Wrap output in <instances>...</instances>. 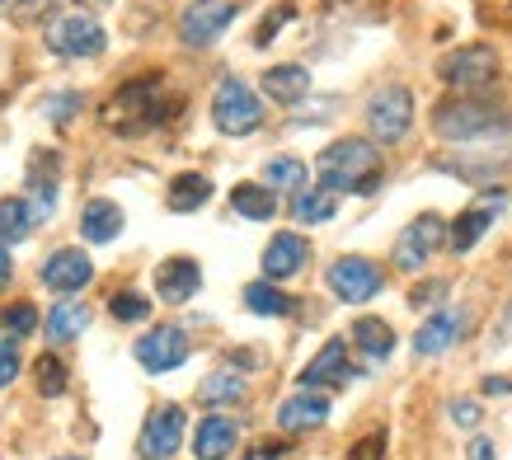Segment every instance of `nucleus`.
<instances>
[{"label": "nucleus", "mask_w": 512, "mask_h": 460, "mask_svg": "<svg viewBox=\"0 0 512 460\" xmlns=\"http://www.w3.org/2000/svg\"><path fill=\"white\" fill-rule=\"evenodd\" d=\"M33 216H29V202L19 198H0V245H19L29 235Z\"/></svg>", "instance_id": "7c9ffc66"}, {"label": "nucleus", "mask_w": 512, "mask_h": 460, "mask_svg": "<svg viewBox=\"0 0 512 460\" xmlns=\"http://www.w3.org/2000/svg\"><path fill=\"white\" fill-rule=\"evenodd\" d=\"M334 212H339V193H329V188H301L292 198V216L301 226H325Z\"/></svg>", "instance_id": "a878e982"}, {"label": "nucleus", "mask_w": 512, "mask_h": 460, "mask_svg": "<svg viewBox=\"0 0 512 460\" xmlns=\"http://www.w3.org/2000/svg\"><path fill=\"white\" fill-rule=\"evenodd\" d=\"M85 5H109V0H85Z\"/></svg>", "instance_id": "49530a36"}, {"label": "nucleus", "mask_w": 512, "mask_h": 460, "mask_svg": "<svg viewBox=\"0 0 512 460\" xmlns=\"http://www.w3.org/2000/svg\"><path fill=\"white\" fill-rule=\"evenodd\" d=\"M85 324H90V310L80 306V301H71V296L57 301V306L43 315V329H47L52 343H71V338H80L85 334Z\"/></svg>", "instance_id": "5701e85b"}, {"label": "nucleus", "mask_w": 512, "mask_h": 460, "mask_svg": "<svg viewBox=\"0 0 512 460\" xmlns=\"http://www.w3.org/2000/svg\"><path fill=\"white\" fill-rule=\"evenodd\" d=\"M0 5H5V0H0Z\"/></svg>", "instance_id": "de8ad7c7"}, {"label": "nucleus", "mask_w": 512, "mask_h": 460, "mask_svg": "<svg viewBox=\"0 0 512 460\" xmlns=\"http://www.w3.org/2000/svg\"><path fill=\"white\" fill-rule=\"evenodd\" d=\"M437 71H442V80L456 85V90H480V85H489V80L498 76V57L489 47H461V52L442 57Z\"/></svg>", "instance_id": "ddd939ff"}, {"label": "nucleus", "mask_w": 512, "mask_h": 460, "mask_svg": "<svg viewBox=\"0 0 512 460\" xmlns=\"http://www.w3.org/2000/svg\"><path fill=\"white\" fill-rule=\"evenodd\" d=\"M47 47L57 52V57H99L104 47H109V33L99 29V19L94 15H62L47 24Z\"/></svg>", "instance_id": "0eeeda50"}, {"label": "nucleus", "mask_w": 512, "mask_h": 460, "mask_svg": "<svg viewBox=\"0 0 512 460\" xmlns=\"http://www.w3.org/2000/svg\"><path fill=\"white\" fill-rule=\"evenodd\" d=\"M329 292L348 301V306H362V301H372L386 282H381V268L372 259H362V254H343V259L329 263Z\"/></svg>", "instance_id": "6e6552de"}, {"label": "nucleus", "mask_w": 512, "mask_h": 460, "mask_svg": "<svg viewBox=\"0 0 512 460\" xmlns=\"http://www.w3.org/2000/svg\"><path fill=\"white\" fill-rule=\"evenodd\" d=\"M235 15H240V10H235V0H193L184 15H179V38H184L188 47L217 43L221 33L231 29Z\"/></svg>", "instance_id": "9b49d317"}, {"label": "nucleus", "mask_w": 512, "mask_h": 460, "mask_svg": "<svg viewBox=\"0 0 512 460\" xmlns=\"http://www.w3.org/2000/svg\"><path fill=\"white\" fill-rule=\"evenodd\" d=\"M315 179L329 193H372L381 184V151L367 137H339L315 155Z\"/></svg>", "instance_id": "f257e3e1"}, {"label": "nucleus", "mask_w": 512, "mask_h": 460, "mask_svg": "<svg viewBox=\"0 0 512 460\" xmlns=\"http://www.w3.org/2000/svg\"><path fill=\"white\" fill-rule=\"evenodd\" d=\"M442 296H447V282H428V287H414L409 301H414V306H433V301H442Z\"/></svg>", "instance_id": "a19ab883"}, {"label": "nucleus", "mask_w": 512, "mask_h": 460, "mask_svg": "<svg viewBox=\"0 0 512 460\" xmlns=\"http://www.w3.org/2000/svg\"><path fill=\"white\" fill-rule=\"evenodd\" d=\"M264 94L282 108L301 104V99L311 94V71H306V66H268L264 71Z\"/></svg>", "instance_id": "412c9836"}, {"label": "nucleus", "mask_w": 512, "mask_h": 460, "mask_svg": "<svg viewBox=\"0 0 512 460\" xmlns=\"http://www.w3.org/2000/svg\"><path fill=\"white\" fill-rule=\"evenodd\" d=\"M80 104V94H57V99H52V104H47V113H52V118H57V123H62V118H66V113H71V108H76Z\"/></svg>", "instance_id": "79ce46f5"}, {"label": "nucleus", "mask_w": 512, "mask_h": 460, "mask_svg": "<svg viewBox=\"0 0 512 460\" xmlns=\"http://www.w3.org/2000/svg\"><path fill=\"white\" fill-rule=\"evenodd\" d=\"M292 15H296L292 5H278V10H273V15H268V24H264V29L254 33V43L264 47V43H268V38H273V33H278V29H282V24H287V19H292Z\"/></svg>", "instance_id": "58836bf2"}, {"label": "nucleus", "mask_w": 512, "mask_h": 460, "mask_svg": "<svg viewBox=\"0 0 512 460\" xmlns=\"http://www.w3.org/2000/svg\"><path fill=\"white\" fill-rule=\"evenodd\" d=\"M62 460H66V456H62Z\"/></svg>", "instance_id": "09e8293b"}, {"label": "nucleus", "mask_w": 512, "mask_h": 460, "mask_svg": "<svg viewBox=\"0 0 512 460\" xmlns=\"http://www.w3.org/2000/svg\"><path fill=\"white\" fill-rule=\"evenodd\" d=\"M381 451H386V432H367V437L348 451V460H381Z\"/></svg>", "instance_id": "c9c22d12"}, {"label": "nucleus", "mask_w": 512, "mask_h": 460, "mask_svg": "<svg viewBox=\"0 0 512 460\" xmlns=\"http://www.w3.org/2000/svg\"><path fill=\"white\" fill-rule=\"evenodd\" d=\"M118 230H123L118 202H109V198L85 202V212H80V235H85L90 245H109V240H118Z\"/></svg>", "instance_id": "4be33fe9"}, {"label": "nucleus", "mask_w": 512, "mask_h": 460, "mask_svg": "<svg viewBox=\"0 0 512 460\" xmlns=\"http://www.w3.org/2000/svg\"><path fill=\"white\" fill-rule=\"evenodd\" d=\"M306 240L296 235V230H282V235H273L264 249V277H273V282H282V277H292L306 268Z\"/></svg>", "instance_id": "aec40b11"}, {"label": "nucleus", "mask_w": 512, "mask_h": 460, "mask_svg": "<svg viewBox=\"0 0 512 460\" xmlns=\"http://www.w3.org/2000/svg\"><path fill=\"white\" fill-rule=\"evenodd\" d=\"M52 5H57V0H19V5H15V24H33V19L47 15Z\"/></svg>", "instance_id": "ea45409f"}, {"label": "nucleus", "mask_w": 512, "mask_h": 460, "mask_svg": "<svg viewBox=\"0 0 512 460\" xmlns=\"http://www.w3.org/2000/svg\"><path fill=\"white\" fill-rule=\"evenodd\" d=\"M212 198V179L207 174H174V184H170V212H198L202 202Z\"/></svg>", "instance_id": "bb28decb"}, {"label": "nucleus", "mask_w": 512, "mask_h": 460, "mask_svg": "<svg viewBox=\"0 0 512 460\" xmlns=\"http://www.w3.org/2000/svg\"><path fill=\"white\" fill-rule=\"evenodd\" d=\"M451 423L456 428H480V404L475 399H451Z\"/></svg>", "instance_id": "e433bc0d"}, {"label": "nucleus", "mask_w": 512, "mask_h": 460, "mask_svg": "<svg viewBox=\"0 0 512 460\" xmlns=\"http://www.w3.org/2000/svg\"><path fill=\"white\" fill-rule=\"evenodd\" d=\"M442 245H447V221H442L437 212H423L400 230V240H395V249H390V259H395L400 273H419L423 263L433 259Z\"/></svg>", "instance_id": "39448f33"}, {"label": "nucleus", "mask_w": 512, "mask_h": 460, "mask_svg": "<svg viewBox=\"0 0 512 460\" xmlns=\"http://www.w3.org/2000/svg\"><path fill=\"white\" fill-rule=\"evenodd\" d=\"M264 184L273 188V193H301V188H306V165L292 160V155H278V160L264 165Z\"/></svg>", "instance_id": "c756f323"}, {"label": "nucleus", "mask_w": 512, "mask_h": 460, "mask_svg": "<svg viewBox=\"0 0 512 460\" xmlns=\"http://www.w3.org/2000/svg\"><path fill=\"white\" fill-rule=\"evenodd\" d=\"M240 395H245V376H240V371H231V367L212 371V376L198 385V399L207 404V409H217V404H235Z\"/></svg>", "instance_id": "cd10ccee"}, {"label": "nucleus", "mask_w": 512, "mask_h": 460, "mask_svg": "<svg viewBox=\"0 0 512 460\" xmlns=\"http://www.w3.org/2000/svg\"><path fill=\"white\" fill-rule=\"evenodd\" d=\"M414 127V94L404 85H386V90L372 94L367 104V132L372 141H404Z\"/></svg>", "instance_id": "423d86ee"}, {"label": "nucleus", "mask_w": 512, "mask_h": 460, "mask_svg": "<svg viewBox=\"0 0 512 460\" xmlns=\"http://www.w3.org/2000/svg\"><path fill=\"white\" fill-rule=\"evenodd\" d=\"M212 123H217L221 137H249V132L264 127V99L240 76H226L212 94Z\"/></svg>", "instance_id": "20e7f679"}, {"label": "nucleus", "mask_w": 512, "mask_h": 460, "mask_svg": "<svg viewBox=\"0 0 512 460\" xmlns=\"http://www.w3.org/2000/svg\"><path fill=\"white\" fill-rule=\"evenodd\" d=\"M5 282H10V254L0 249V287H5Z\"/></svg>", "instance_id": "a18cd8bd"}, {"label": "nucleus", "mask_w": 512, "mask_h": 460, "mask_svg": "<svg viewBox=\"0 0 512 460\" xmlns=\"http://www.w3.org/2000/svg\"><path fill=\"white\" fill-rule=\"evenodd\" d=\"M235 442H240V428L226 414H207L193 428V456L198 460H226L235 451Z\"/></svg>", "instance_id": "f3484780"}, {"label": "nucleus", "mask_w": 512, "mask_h": 460, "mask_svg": "<svg viewBox=\"0 0 512 460\" xmlns=\"http://www.w3.org/2000/svg\"><path fill=\"white\" fill-rule=\"evenodd\" d=\"M231 207H235V216H245V221H273V216H278V193L268 184H235Z\"/></svg>", "instance_id": "b1692460"}, {"label": "nucleus", "mask_w": 512, "mask_h": 460, "mask_svg": "<svg viewBox=\"0 0 512 460\" xmlns=\"http://www.w3.org/2000/svg\"><path fill=\"white\" fill-rule=\"evenodd\" d=\"M184 432H188V418L179 404H160V409H151V418H146V428H141L137 437V456L141 460H170L179 446H184Z\"/></svg>", "instance_id": "1a4fd4ad"}, {"label": "nucleus", "mask_w": 512, "mask_h": 460, "mask_svg": "<svg viewBox=\"0 0 512 460\" xmlns=\"http://www.w3.org/2000/svg\"><path fill=\"white\" fill-rule=\"evenodd\" d=\"M202 287V268L193 259H165L156 268V296L165 306H184Z\"/></svg>", "instance_id": "dca6fc26"}, {"label": "nucleus", "mask_w": 512, "mask_h": 460, "mask_svg": "<svg viewBox=\"0 0 512 460\" xmlns=\"http://www.w3.org/2000/svg\"><path fill=\"white\" fill-rule=\"evenodd\" d=\"M301 390H343V385L353 381V367H348V348H343V338H329L320 357L301 367Z\"/></svg>", "instance_id": "4468645a"}, {"label": "nucleus", "mask_w": 512, "mask_h": 460, "mask_svg": "<svg viewBox=\"0 0 512 460\" xmlns=\"http://www.w3.org/2000/svg\"><path fill=\"white\" fill-rule=\"evenodd\" d=\"M353 343L362 357L381 362V357L395 353V329L386 320H376V315H362V320H353Z\"/></svg>", "instance_id": "393cba45"}, {"label": "nucleus", "mask_w": 512, "mask_h": 460, "mask_svg": "<svg viewBox=\"0 0 512 460\" xmlns=\"http://www.w3.org/2000/svg\"><path fill=\"white\" fill-rule=\"evenodd\" d=\"M470 460H494V446L484 442V437H475V442H470Z\"/></svg>", "instance_id": "37998d69"}, {"label": "nucleus", "mask_w": 512, "mask_h": 460, "mask_svg": "<svg viewBox=\"0 0 512 460\" xmlns=\"http://www.w3.org/2000/svg\"><path fill=\"white\" fill-rule=\"evenodd\" d=\"M132 357H137L146 371H174L184 367L188 357V334L179 329V324H156V329H146V334L137 338V348H132Z\"/></svg>", "instance_id": "f8f14e48"}, {"label": "nucleus", "mask_w": 512, "mask_h": 460, "mask_svg": "<svg viewBox=\"0 0 512 460\" xmlns=\"http://www.w3.org/2000/svg\"><path fill=\"white\" fill-rule=\"evenodd\" d=\"M329 418V399L320 390H301V395H287L278 404V428L282 432H311Z\"/></svg>", "instance_id": "a211bd4d"}, {"label": "nucleus", "mask_w": 512, "mask_h": 460, "mask_svg": "<svg viewBox=\"0 0 512 460\" xmlns=\"http://www.w3.org/2000/svg\"><path fill=\"white\" fill-rule=\"evenodd\" d=\"M508 123L503 104L484 99V94H456L433 113L437 137L447 141H480V137H498V127Z\"/></svg>", "instance_id": "f03ea898"}, {"label": "nucleus", "mask_w": 512, "mask_h": 460, "mask_svg": "<svg viewBox=\"0 0 512 460\" xmlns=\"http://www.w3.org/2000/svg\"><path fill=\"white\" fill-rule=\"evenodd\" d=\"M503 212H508V193H480V198H475V207H466V212L451 221L447 249H451V254H470V249L480 245V235L494 226Z\"/></svg>", "instance_id": "9d476101"}, {"label": "nucleus", "mask_w": 512, "mask_h": 460, "mask_svg": "<svg viewBox=\"0 0 512 460\" xmlns=\"http://www.w3.org/2000/svg\"><path fill=\"white\" fill-rule=\"evenodd\" d=\"M245 306L254 310V315H273V320H278V315H292L296 301L287 292H278L273 282H249V287H245Z\"/></svg>", "instance_id": "c85d7f7f"}, {"label": "nucleus", "mask_w": 512, "mask_h": 460, "mask_svg": "<svg viewBox=\"0 0 512 460\" xmlns=\"http://www.w3.org/2000/svg\"><path fill=\"white\" fill-rule=\"evenodd\" d=\"M57 165H62V155L57 151H38L29 165V188H57Z\"/></svg>", "instance_id": "f704fd0d"}, {"label": "nucleus", "mask_w": 512, "mask_h": 460, "mask_svg": "<svg viewBox=\"0 0 512 460\" xmlns=\"http://www.w3.org/2000/svg\"><path fill=\"white\" fill-rule=\"evenodd\" d=\"M160 80L156 76H141V80H127L123 90L113 94L104 104V123L118 127L123 137H137L146 127L165 123V108H160Z\"/></svg>", "instance_id": "7ed1b4c3"}, {"label": "nucleus", "mask_w": 512, "mask_h": 460, "mask_svg": "<svg viewBox=\"0 0 512 460\" xmlns=\"http://www.w3.org/2000/svg\"><path fill=\"white\" fill-rule=\"evenodd\" d=\"M33 385H38V395H43V399L66 395V362H62V357H57V353L38 357V367H33Z\"/></svg>", "instance_id": "2f4dec72"}, {"label": "nucleus", "mask_w": 512, "mask_h": 460, "mask_svg": "<svg viewBox=\"0 0 512 460\" xmlns=\"http://www.w3.org/2000/svg\"><path fill=\"white\" fill-rule=\"evenodd\" d=\"M15 376H19V353L5 343V334H0V390L15 385Z\"/></svg>", "instance_id": "4c0bfd02"}, {"label": "nucleus", "mask_w": 512, "mask_h": 460, "mask_svg": "<svg viewBox=\"0 0 512 460\" xmlns=\"http://www.w3.org/2000/svg\"><path fill=\"white\" fill-rule=\"evenodd\" d=\"M38 329V310L29 306V301H15V306L0 315V334H10V338H24Z\"/></svg>", "instance_id": "473e14b6"}, {"label": "nucleus", "mask_w": 512, "mask_h": 460, "mask_svg": "<svg viewBox=\"0 0 512 460\" xmlns=\"http://www.w3.org/2000/svg\"><path fill=\"white\" fill-rule=\"evenodd\" d=\"M245 460H282V451H278V446H259V451H254V456H245Z\"/></svg>", "instance_id": "c03bdc74"}, {"label": "nucleus", "mask_w": 512, "mask_h": 460, "mask_svg": "<svg viewBox=\"0 0 512 460\" xmlns=\"http://www.w3.org/2000/svg\"><path fill=\"white\" fill-rule=\"evenodd\" d=\"M461 329H466V315H461V310H437V315H428V320H423L419 334H414V353H419V357L447 353L451 343L461 338Z\"/></svg>", "instance_id": "6ab92c4d"}, {"label": "nucleus", "mask_w": 512, "mask_h": 460, "mask_svg": "<svg viewBox=\"0 0 512 460\" xmlns=\"http://www.w3.org/2000/svg\"><path fill=\"white\" fill-rule=\"evenodd\" d=\"M109 315H113V320H123V324H137V320H146V315H151V301H146L141 292H118L109 301Z\"/></svg>", "instance_id": "72a5a7b5"}, {"label": "nucleus", "mask_w": 512, "mask_h": 460, "mask_svg": "<svg viewBox=\"0 0 512 460\" xmlns=\"http://www.w3.org/2000/svg\"><path fill=\"white\" fill-rule=\"evenodd\" d=\"M90 277H94V263L85 259L80 249H57V254L43 263V287L47 292H57V296L80 292Z\"/></svg>", "instance_id": "2eb2a0df"}]
</instances>
